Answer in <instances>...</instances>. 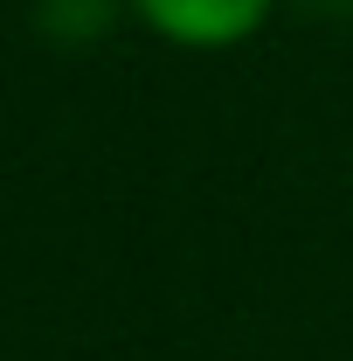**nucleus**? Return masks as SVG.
<instances>
[{
  "label": "nucleus",
  "instance_id": "obj_1",
  "mask_svg": "<svg viewBox=\"0 0 353 361\" xmlns=\"http://www.w3.org/2000/svg\"><path fill=\"white\" fill-rule=\"evenodd\" d=\"M125 14L174 49H236L277 14V0H125Z\"/></svg>",
  "mask_w": 353,
  "mask_h": 361
},
{
  "label": "nucleus",
  "instance_id": "obj_2",
  "mask_svg": "<svg viewBox=\"0 0 353 361\" xmlns=\"http://www.w3.org/2000/svg\"><path fill=\"white\" fill-rule=\"evenodd\" d=\"M125 14V0H42V21L56 35H104Z\"/></svg>",
  "mask_w": 353,
  "mask_h": 361
}]
</instances>
